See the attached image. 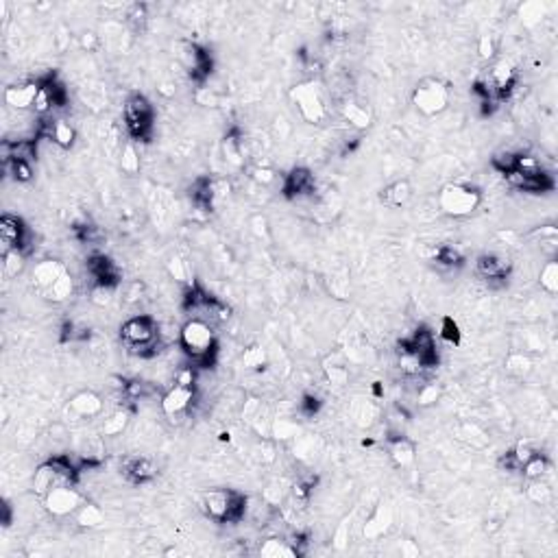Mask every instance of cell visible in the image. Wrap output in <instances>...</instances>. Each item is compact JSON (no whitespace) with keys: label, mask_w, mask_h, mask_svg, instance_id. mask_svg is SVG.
Instances as JSON below:
<instances>
[{"label":"cell","mask_w":558,"mask_h":558,"mask_svg":"<svg viewBox=\"0 0 558 558\" xmlns=\"http://www.w3.org/2000/svg\"><path fill=\"white\" fill-rule=\"evenodd\" d=\"M249 500L233 488H207L199 495L201 512L216 523H240L247 517Z\"/></svg>","instance_id":"cell-1"},{"label":"cell","mask_w":558,"mask_h":558,"mask_svg":"<svg viewBox=\"0 0 558 558\" xmlns=\"http://www.w3.org/2000/svg\"><path fill=\"white\" fill-rule=\"evenodd\" d=\"M179 347L190 358V362H194L201 369H207L209 364H214V358H216V352H219L212 325L201 321V319H188L181 325Z\"/></svg>","instance_id":"cell-2"},{"label":"cell","mask_w":558,"mask_h":558,"mask_svg":"<svg viewBox=\"0 0 558 558\" xmlns=\"http://www.w3.org/2000/svg\"><path fill=\"white\" fill-rule=\"evenodd\" d=\"M288 96H290L293 105L297 107L299 116L305 122L321 125V122L327 120L330 107H327V98H325V92H323L319 81L305 79V81L297 83L295 88H290Z\"/></svg>","instance_id":"cell-3"},{"label":"cell","mask_w":558,"mask_h":558,"mask_svg":"<svg viewBox=\"0 0 558 558\" xmlns=\"http://www.w3.org/2000/svg\"><path fill=\"white\" fill-rule=\"evenodd\" d=\"M482 203V192L469 184H447L438 190V209L449 219H467Z\"/></svg>","instance_id":"cell-4"},{"label":"cell","mask_w":558,"mask_h":558,"mask_svg":"<svg viewBox=\"0 0 558 558\" xmlns=\"http://www.w3.org/2000/svg\"><path fill=\"white\" fill-rule=\"evenodd\" d=\"M122 112H125V125L129 135L137 140V142H149L153 135V120H155V110L151 100L144 94L135 92L125 100Z\"/></svg>","instance_id":"cell-5"},{"label":"cell","mask_w":558,"mask_h":558,"mask_svg":"<svg viewBox=\"0 0 558 558\" xmlns=\"http://www.w3.org/2000/svg\"><path fill=\"white\" fill-rule=\"evenodd\" d=\"M449 85L436 77H426L412 90V105L421 116H438L449 107Z\"/></svg>","instance_id":"cell-6"},{"label":"cell","mask_w":558,"mask_h":558,"mask_svg":"<svg viewBox=\"0 0 558 558\" xmlns=\"http://www.w3.org/2000/svg\"><path fill=\"white\" fill-rule=\"evenodd\" d=\"M159 336V325L151 314H135L120 325V340L137 354H147V349H155Z\"/></svg>","instance_id":"cell-7"},{"label":"cell","mask_w":558,"mask_h":558,"mask_svg":"<svg viewBox=\"0 0 558 558\" xmlns=\"http://www.w3.org/2000/svg\"><path fill=\"white\" fill-rule=\"evenodd\" d=\"M177 59H179L181 68L186 70V75L190 77V81L199 88H205V81L212 75V68H214L212 55L192 40H179Z\"/></svg>","instance_id":"cell-8"},{"label":"cell","mask_w":558,"mask_h":558,"mask_svg":"<svg viewBox=\"0 0 558 558\" xmlns=\"http://www.w3.org/2000/svg\"><path fill=\"white\" fill-rule=\"evenodd\" d=\"M484 83V88L491 94V98L495 102H502L504 98H508L517 85V70L508 59H495L488 65L486 75L480 79Z\"/></svg>","instance_id":"cell-9"},{"label":"cell","mask_w":558,"mask_h":558,"mask_svg":"<svg viewBox=\"0 0 558 558\" xmlns=\"http://www.w3.org/2000/svg\"><path fill=\"white\" fill-rule=\"evenodd\" d=\"M42 500H44L46 512L53 515V517H59V519L75 515V512L83 506V502H85V498L75 488V484L55 486V488H51V491H48Z\"/></svg>","instance_id":"cell-10"},{"label":"cell","mask_w":558,"mask_h":558,"mask_svg":"<svg viewBox=\"0 0 558 558\" xmlns=\"http://www.w3.org/2000/svg\"><path fill=\"white\" fill-rule=\"evenodd\" d=\"M399 352L414 356L418 362H421L423 369H432L438 362V354H436V344H434V336L428 327H418L410 338L399 342Z\"/></svg>","instance_id":"cell-11"},{"label":"cell","mask_w":558,"mask_h":558,"mask_svg":"<svg viewBox=\"0 0 558 558\" xmlns=\"http://www.w3.org/2000/svg\"><path fill=\"white\" fill-rule=\"evenodd\" d=\"M512 273V262L502 253H480L475 260V275L491 286H502Z\"/></svg>","instance_id":"cell-12"},{"label":"cell","mask_w":558,"mask_h":558,"mask_svg":"<svg viewBox=\"0 0 558 558\" xmlns=\"http://www.w3.org/2000/svg\"><path fill=\"white\" fill-rule=\"evenodd\" d=\"M194 399H196L194 386H184V384H174L172 389H168V391L164 393L159 406H162V412H164L168 418H172V421L177 418V421H179L181 416L188 414V410L192 408Z\"/></svg>","instance_id":"cell-13"},{"label":"cell","mask_w":558,"mask_h":558,"mask_svg":"<svg viewBox=\"0 0 558 558\" xmlns=\"http://www.w3.org/2000/svg\"><path fill=\"white\" fill-rule=\"evenodd\" d=\"M504 177H506L510 188H515L519 192H528V194H545V192H552L556 188L554 177L545 170H541L537 174H521L517 170H510V172L504 174Z\"/></svg>","instance_id":"cell-14"},{"label":"cell","mask_w":558,"mask_h":558,"mask_svg":"<svg viewBox=\"0 0 558 558\" xmlns=\"http://www.w3.org/2000/svg\"><path fill=\"white\" fill-rule=\"evenodd\" d=\"M314 190H317V179L310 168L305 166H297L293 168L288 174H284V184H282V194L286 199H301V196H310Z\"/></svg>","instance_id":"cell-15"},{"label":"cell","mask_w":558,"mask_h":558,"mask_svg":"<svg viewBox=\"0 0 558 558\" xmlns=\"http://www.w3.org/2000/svg\"><path fill=\"white\" fill-rule=\"evenodd\" d=\"M24 244H26V227L22 219L14 214H3V219H0V247H3L0 253L11 249L24 251Z\"/></svg>","instance_id":"cell-16"},{"label":"cell","mask_w":558,"mask_h":558,"mask_svg":"<svg viewBox=\"0 0 558 558\" xmlns=\"http://www.w3.org/2000/svg\"><path fill=\"white\" fill-rule=\"evenodd\" d=\"M242 418L249 423V428H253L260 436H270V426H273V416H270V410L268 406L258 399V397H251L244 401V408H242Z\"/></svg>","instance_id":"cell-17"},{"label":"cell","mask_w":558,"mask_h":558,"mask_svg":"<svg viewBox=\"0 0 558 558\" xmlns=\"http://www.w3.org/2000/svg\"><path fill=\"white\" fill-rule=\"evenodd\" d=\"M120 469L131 484H147L157 475V463L149 456H127Z\"/></svg>","instance_id":"cell-18"},{"label":"cell","mask_w":558,"mask_h":558,"mask_svg":"<svg viewBox=\"0 0 558 558\" xmlns=\"http://www.w3.org/2000/svg\"><path fill=\"white\" fill-rule=\"evenodd\" d=\"M88 273L92 275L94 284H102V286H120V270L118 266L102 253H94L88 260Z\"/></svg>","instance_id":"cell-19"},{"label":"cell","mask_w":558,"mask_h":558,"mask_svg":"<svg viewBox=\"0 0 558 558\" xmlns=\"http://www.w3.org/2000/svg\"><path fill=\"white\" fill-rule=\"evenodd\" d=\"M393 526V508L386 502H379L375 506V510L367 517L364 526H362V537L373 541L379 539L389 532V528Z\"/></svg>","instance_id":"cell-20"},{"label":"cell","mask_w":558,"mask_h":558,"mask_svg":"<svg viewBox=\"0 0 558 558\" xmlns=\"http://www.w3.org/2000/svg\"><path fill=\"white\" fill-rule=\"evenodd\" d=\"M389 434H391L386 438V443H389V458L399 469L410 467L414 463V458H416V445L404 432H389Z\"/></svg>","instance_id":"cell-21"},{"label":"cell","mask_w":558,"mask_h":558,"mask_svg":"<svg viewBox=\"0 0 558 558\" xmlns=\"http://www.w3.org/2000/svg\"><path fill=\"white\" fill-rule=\"evenodd\" d=\"M63 273H68V268L59 260H42L33 266L31 282H33L35 290H38L40 295H44Z\"/></svg>","instance_id":"cell-22"},{"label":"cell","mask_w":558,"mask_h":558,"mask_svg":"<svg viewBox=\"0 0 558 558\" xmlns=\"http://www.w3.org/2000/svg\"><path fill=\"white\" fill-rule=\"evenodd\" d=\"M40 94V81H22L5 90V102L14 110H31Z\"/></svg>","instance_id":"cell-23"},{"label":"cell","mask_w":558,"mask_h":558,"mask_svg":"<svg viewBox=\"0 0 558 558\" xmlns=\"http://www.w3.org/2000/svg\"><path fill=\"white\" fill-rule=\"evenodd\" d=\"M102 408H105V401L94 391H79L68 401V410L81 418H94L102 412Z\"/></svg>","instance_id":"cell-24"},{"label":"cell","mask_w":558,"mask_h":558,"mask_svg":"<svg viewBox=\"0 0 558 558\" xmlns=\"http://www.w3.org/2000/svg\"><path fill=\"white\" fill-rule=\"evenodd\" d=\"M340 116L344 118V122H349V127H354L358 131H364L371 127L373 122V114L367 107L364 102L356 100V98H344L340 105Z\"/></svg>","instance_id":"cell-25"},{"label":"cell","mask_w":558,"mask_h":558,"mask_svg":"<svg viewBox=\"0 0 558 558\" xmlns=\"http://www.w3.org/2000/svg\"><path fill=\"white\" fill-rule=\"evenodd\" d=\"M412 184L408 179H397L393 184H389L386 188H381L379 192V201L386 205V207H393V209H399V207H406L412 199Z\"/></svg>","instance_id":"cell-26"},{"label":"cell","mask_w":558,"mask_h":558,"mask_svg":"<svg viewBox=\"0 0 558 558\" xmlns=\"http://www.w3.org/2000/svg\"><path fill=\"white\" fill-rule=\"evenodd\" d=\"M190 196H192V203L199 207V209H214V203H216V192H214V179L212 177H199L194 179L192 188H190Z\"/></svg>","instance_id":"cell-27"},{"label":"cell","mask_w":558,"mask_h":558,"mask_svg":"<svg viewBox=\"0 0 558 558\" xmlns=\"http://www.w3.org/2000/svg\"><path fill=\"white\" fill-rule=\"evenodd\" d=\"M352 416L354 423L362 430H369L377 423L379 418V406L371 399H356L352 406Z\"/></svg>","instance_id":"cell-28"},{"label":"cell","mask_w":558,"mask_h":558,"mask_svg":"<svg viewBox=\"0 0 558 558\" xmlns=\"http://www.w3.org/2000/svg\"><path fill=\"white\" fill-rule=\"evenodd\" d=\"M46 135H48V140H53V142H55L59 149H70V147L75 144V140H77L75 127L70 125V122H65V120H53V122H48Z\"/></svg>","instance_id":"cell-29"},{"label":"cell","mask_w":558,"mask_h":558,"mask_svg":"<svg viewBox=\"0 0 558 558\" xmlns=\"http://www.w3.org/2000/svg\"><path fill=\"white\" fill-rule=\"evenodd\" d=\"M223 155H225L227 164H231L236 168L244 166V144H242V137H240L238 129H231L223 137Z\"/></svg>","instance_id":"cell-30"},{"label":"cell","mask_w":558,"mask_h":558,"mask_svg":"<svg viewBox=\"0 0 558 558\" xmlns=\"http://www.w3.org/2000/svg\"><path fill=\"white\" fill-rule=\"evenodd\" d=\"M532 240H537L539 249H541V256H545L547 260L556 258V251H558V229L554 225H543L539 229H535L530 233Z\"/></svg>","instance_id":"cell-31"},{"label":"cell","mask_w":558,"mask_h":558,"mask_svg":"<svg viewBox=\"0 0 558 558\" xmlns=\"http://www.w3.org/2000/svg\"><path fill=\"white\" fill-rule=\"evenodd\" d=\"M75 521H77V526H79V528H88V530H92V528H98L100 523L105 521V512L100 510L98 504L85 500L83 506L75 512Z\"/></svg>","instance_id":"cell-32"},{"label":"cell","mask_w":558,"mask_h":558,"mask_svg":"<svg viewBox=\"0 0 558 558\" xmlns=\"http://www.w3.org/2000/svg\"><path fill=\"white\" fill-rule=\"evenodd\" d=\"M545 16H547V7L543 3H539V0H528V3L519 5V9H517V18L528 28L541 24Z\"/></svg>","instance_id":"cell-33"},{"label":"cell","mask_w":558,"mask_h":558,"mask_svg":"<svg viewBox=\"0 0 558 558\" xmlns=\"http://www.w3.org/2000/svg\"><path fill=\"white\" fill-rule=\"evenodd\" d=\"M129 421H131V412L127 408H118L102 421L100 434L102 436H118L129 428Z\"/></svg>","instance_id":"cell-34"},{"label":"cell","mask_w":558,"mask_h":558,"mask_svg":"<svg viewBox=\"0 0 558 558\" xmlns=\"http://www.w3.org/2000/svg\"><path fill=\"white\" fill-rule=\"evenodd\" d=\"M73 290H75V282H73V275L70 273H63L57 282L42 295L46 301H53V303H63L73 297Z\"/></svg>","instance_id":"cell-35"},{"label":"cell","mask_w":558,"mask_h":558,"mask_svg":"<svg viewBox=\"0 0 558 558\" xmlns=\"http://www.w3.org/2000/svg\"><path fill=\"white\" fill-rule=\"evenodd\" d=\"M432 260L445 268H460L465 264V256L456 247H451V244H438L432 253Z\"/></svg>","instance_id":"cell-36"},{"label":"cell","mask_w":558,"mask_h":558,"mask_svg":"<svg viewBox=\"0 0 558 558\" xmlns=\"http://www.w3.org/2000/svg\"><path fill=\"white\" fill-rule=\"evenodd\" d=\"M526 498L537 504V506H547L552 500H554V491L552 486L545 482V478H539V480H528V486H526Z\"/></svg>","instance_id":"cell-37"},{"label":"cell","mask_w":558,"mask_h":558,"mask_svg":"<svg viewBox=\"0 0 558 558\" xmlns=\"http://www.w3.org/2000/svg\"><path fill=\"white\" fill-rule=\"evenodd\" d=\"M260 556H264V558H297V552L290 545V541L266 539L260 545Z\"/></svg>","instance_id":"cell-38"},{"label":"cell","mask_w":558,"mask_h":558,"mask_svg":"<svg viewBox=\"0 0 558 558\" xmlns=\"http://www.w3.org/2000/svg\"><path fill=\"white\" fill-rule=\"evenodd\" d=\"M539 286H541V290H545L549 297H554V295L558 293V262H556V258L545 260V264L541 266Z\"/></svg>","instance_id":"cell-39"},{"label":"cell","mask_w":558,"mask_h":558,"mask_svg":"<svg viewBox=\"0 0 558 558\" xmlns=\"http://www.w3.org/2000/svg\"><path fill=\"white\" fill-rule=\"evenodd\" d=\"M504 367H506V373H508V375L521 379V377L530 375V371H532V358H530L528 354L515 352V354H510V356L506 358Z\"/></svg>","instance_id":"cell-40"},{"label":"cell","mask_w":558,"mask_h":558,"mask_svg":"<svg viewBox=\"0 0 558 558\" xmlns=\"http://www.w3.org/2000/svg\"><path fill=\"white\" fill-rule=\"evenodd\" d=\"M3 256V273L7 279H14L18 277L22 270H24V262H26V251L22 249H11V251H5L0 253Z\"/></svg>","instance_id":"cell-41"},{"label":"cell","mask_w":558,"mask_h":558,"mask_svg":"<svg viewBox=\"0 0 558 558\" xmlns=\"http://www.w3.org/2000/svg\"><path fill=\"white\" fill-rule=\"evenodd\" d=\"M549 471V460L543 456V453H535V456L521 467V473L526 480H539V478H545Z\"/></svg>","instance_id":"cell-42"},{"label":"cell","mask_w":558,"mask_h":558,"mask_svg":"<svg viewBox=\"0 0 558 558\" xmlns=\"http://www.w3.org/2000/svg\"><path fill=\"white\" fill-rule=\"evenodd\" d=\"M120 168L127 174H137L140 172V153L133 142H127L120 151Z\"/></svg>","instance_id":"cell-43"},{"label":"cell","mask_w":558,"mask_h":558,"mask_svg":"<svg viewBox=\"0 0 558 558\" xmlns=\"http://www.w3.org/2000/svg\"><path fill=\"white\" fill-rule=\"evenodd\" d=\"M441 399V386L436 381H426L416 391V404L421 408H430Z\"/></svg>","instance_id":"cell-44"},{"label":"cell","mask_w":558,"mask_h":558,"mask_svg":"<svg viewBox=\"0 0 558 558\" xmlns=\"http://www.w3.org/2000/svg\"><path fill=\"white\" fill-rule=\"evenodd\" d=\"M242 364L244 369H249V371H260L266 367V354H264V349L253 344L249 349H244V354H242Z\"/></svg>","instance_id":"cell-45"},{"label":"cell","mask_w":558,"mask_h":558,"mask_svg":"<svg viewBox=\"0 0 558 558\" xmlns=\"http://www.w3.org/2000/svg\"><path fill=\"white\" fill-rule=\"evenodd\" d=\"M168 273H170V277L174 279V282H179V284H184V286H190L194 279L190 277V266H188V262H184L181 258H172L170 262H168Z\"/></svg>","instance_id":"cell-46"},{"label":"cell","mask_w":558,"mask_h":558,"mask_svg":"<svg viewBox=\"0 0 558 558\" xmlns=\"http://www.w3.org/2000/svg\"><path fill=\"white\" fill-rule=\"evenodd\" d=\"M127 24L133 28V31H142L149 22V7L147 5H131L127 9Z\"/></svg>","instance_id":"cell-47"},{"label":"cell","mask_w":558,"mask_h":558,"mask_svg":"<svg viewBox=\"0 0 558 558\" xmlns=\"http://www.w3.org/2000/svg\"><path fill=\"white\" fill-rule=\"evenodd\" d=\"M116 286H102V284H92V290H90V301L98 307H105L114 301V295H116Z\"/></svg>","instance_id":"cell-48"},{"label":"cell","mask_w":558,"mask_h":558,"mask_svg":"<svg viewBox=\"0 0 558 558\" xmlns=\"http://www.w3.org/2000/svg\"><path fill=\"white\" fill-rule=\"evenodd\" d=\"M270 436L279 438V441H288V438H295L297 436V426L288 418H273V426H270Z\"/></svg>","instance_id":"cell-49"},{"label":"cell","mask_w":558,"mask_h":558,"mask_svg":"<svg viewBox=\"0 0 558 558\" xmlns=\"http://www.w3.org/2000/svg\"><path fill=\"white\" fill-rule=\"evenodd\" d=\"M122 391L125 395L131 399V401H137V399H144L151 395V386L149 381H142V379H131L127 384H122Z\"/></svg>","instance_id":"cell-50"},{"label":"cell","mask_w":558,"mask_h":558,"mask_svg":"<svg viewBox=\"0 0 558 558\" xmlns=\"http://www.w3.org/2000/svg\"><path fill=\"white\" fill-rule=\"evenodd\" d=\"M438 336H441L447 344H460V327H458V323L453 321L451 317H445V319L441 321V332H438Z\"/></svg>","instance_id":"cell-51"},{"label":"cell","mask_w":558,"mask_h":558,"mask_svg":"<svg viewBox=\"0 0 558 558\" xmlns=\"http://www.w3.org/2000/svg\"><path fill=\"white\" fill-rule=\"evenodd\" d=\"M478 55L484 61H495L498 59V40L493 35H482L478 42Z\"/></svg>","instance_id":"cell-52"},{"label":"cell","mask_w":558,"mask_h":558,"mask_svg":"<svg viewBox=\"0 0 558 558\" xmlns=\"http://www.w3.org/2000/svg\"><path fill=\"white\" fill-rule=\"evenodd\" d=\"M515 159H517V153L512 151H500L491 157V166L500 172V174H506L515 168Z\"/></svg>","instance_id":"cell-53"},{"label":"cell","mask_w":558,"mask_h":558,"mask_svg":"<svg viewBox=\"0 0 558 558\" xmlns=\"http://www.w3.org/2000/svg\"><path fill=\"white\" fill-rule=\"evenodd\" d=\"M249 172H251V179H253L256 184H260L262 188H268V186H273V184L277 181L275 170L268 168V166H253Z\"/></svg>","instance_id":"cell-54"},{"label":"cell","mask_w":558,"mask_h":558,"mask_svg":"<svg viewBox=\"0 0 558 558\" xmlns=\"http://www.w3.org/2000/svg\"><path fill=\"white\" fill-rule=\"evenodd\" d=\"M7 168L14 172V179L20 181V184H26L33 179V164L31 162H22V159H16L11 164H7Z\"/></svg>","instance_id":"cell-55"},{"label":"cell","mask_w":558,"mask_h":558,"mask_svg":"<svg viewBox=\"0 0 558 558\" xmlns=\"http://www.w3.org/2000/svg\"><path fill=\"white\" fill-rule=\"evenodd\" d=\"M325 373H327V379L332 384H336V386H344V384L349 381V371H347V367L342 362L332 364V367L325 364Z\"/></svg>","instance_id":"cell-56"},{"label":"cell","mask_w":558,"mask_h":558,"mask_svg":"<svg viewBox=\"0 0 558 558\" xmlns=\"http://www.w3.org/2000/svg\"><path fill=\"white\" fill-rule=\"evenodd\" d=\"M510 451H512V456L517 458L519 467H523V465H526V463H528V460L535 456V453H537V449H535V447H532L528 441H519V443H517V445H515Z\"/></svg>","instance_id":"cell-57"},{"label":"cell","mask_w":558,"mask_h":558,"mask_svg":"<svg viewBox=\"0 0 558 558\" xmlns=\"http://www.w3.org/2000/svg\"><path fill=\"white\" fill-rule=\"evenodd\" d=\"M79 44L85 53H96L100 48V38L96 31H83L79 35Z\"/></svg>","instance_id":"cell-58"},{"label":"cell","mask_w":558,"mask_h":558,"mask_svg":"<svg viewBox=\"0 0 558 558\" xmlns=\"http://www.w3.org/2000/svg\"><path fill=\"white\" fill-rule=\"evenodd\" d=\"M498 469L504 471V473H521V467L517 463V458L512 456V451H504L502 456L498 458Z\"/></svg>","instance_id":"cell-59"},{"label":"cell","mask_w":558,"mask_h":558,"mask_svg":"<svg viewBox=\"0 0 558 558\" xmlns=\"http://www.w3.org/2000/svg\"><path fill=\"white\" fill-rule=\"evenodd\" d=\"M196 102L203 105V107H216L219 105V94L209 88H196V94H194Z\"/></svg>","instance_id":"cell-60"},{"label":"cell","mask_w":558,"mask_h":558,"mask_svg":"<svg viewBox=\"0 0 558 558\" xmlns=\"http://www.w3.org/2000/svg\"><path fill=\"white\" fill-rule=\"evenodd\" d=\"M299 410L305 416H314L321 410V399L317 395H303V399L299 401Z\"/></svg>","instance_id":"cell-61"},{"label":"cell","mask_w":558,"mask_h":558,"mask_svg":"<svg viewBox=\"0 0 558 558\" xmlns=\"http://www.w3.org/2000/svg\"><path fill=\"white\" fill-rule=\"evenodd\" d=\"M463 430H465V436H467V441H469L473 447H484V445H486V434H484V432H482L478 426H473V423L469 426V423H467Z\"/></svg>","instance_id":"cell-62"},{"label":"cell","mask_w":558,"mask_h":558,"mask_svg":"<svg viewBox=\"0 0 558 558\" xmlns=\"http://www.w3.org/2000/svg\"><path fill=\"white\" fill-rule=\"evenodd\" d=\"M284 495H286V488L279 484V482H273L268 488H266V493H264V500L268 502V504H273V506H277L279 502L284 500Z\"/></svg>","instance_id":"cell-63"}]
</instances>
